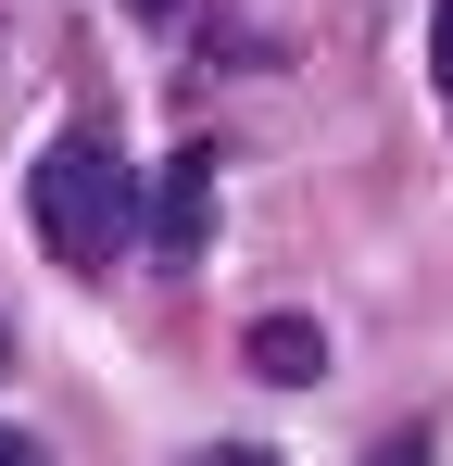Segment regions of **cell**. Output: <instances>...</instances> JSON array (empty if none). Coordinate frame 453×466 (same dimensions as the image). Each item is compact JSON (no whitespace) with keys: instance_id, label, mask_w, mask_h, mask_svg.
Segmentation results:
<instances>
[{"instance_id":"6da1fadb","label":"cell","mask_w":453,"mask_h":466,"mask_svg":"<svg viewBox=\"0 0 453 466\" xmlns=\"http://www.w3.org/2000/svg\"><path fill=\"white\" fill-rule=\"evenodd\" d=\"M25 228L51 265H114V239L139 228V164L114 152V139H51V152L25 164Z\"/></svg>"},{"instance_id":"7a4b0ae2","label":"cell","mask_w":453,"mask_h":466,"mask_svg":"<svg viewBox=\"0 0 453 466\" xmlns=\"http://www.w3.org/2000/svg\"><path fill=\"white\" fill-rule=\"evenodd\" d=\"M315 366H327V340H315V315H265V328H252V379L302 390Z\"/></svg>"},{"instance_id":"3957f363","label":"cell","mask_w":453,"mask_h":466,"mask_svg":"<svg viewBox=\"0 0 453 466\" xmlns=\"http://www.w3.org/2000/svg\"><path fill=\"white\" fill-rule=\"evenodd\" d=\"M202 189H215V177H202V152H176V177H164V252H176V265L202 252Z\"/></svg>"},{"instance_id":"277c9868","label":"cell","mask_w":453,"mask_h":466,"mask_svg":"<svg viewBox=\"0 0 453 466\" xmlns=\"http://www.w3.org/2000/svg\"><path fill=\"white\" fill-rule=\"evenodd\" d=\"M428 76H441V101H453V0L428 13Z\"/></svg>"},{"instance_id":"5b68a950","label":"cell","mask_w":453,"mask_h":466,"mask_svg":"<svg viewBox=\"0 0 453 466\" xmlns=\"http://www.w3.org/2000/svg\"><path fill=\"white\" fill-rule=\"evenodd\" d=\"M189 466H277V454H252V441H226V454H189Z\"/></svg>"},{"instance_id":"8992f818","label":"cell","mask_w":453,"mask_h":466,"mask_svg":"<svg viewBox=\"0 0 453 466\" xmlns=\"http://www.w3.org/2000/svg\"><path fill=\"white\" fill-rule=\"evenodd\" d=\"M0 466H38V441H25V429H0Z\"/></svg>"},{"instance_id":"52a82bcc","label":"cell","mask_w":453,"mask_h":466,"mask_svg":"<svg viewBox=\"0 0 453 466\" xmlns=\"http://www.w3.org/2000/svg\"><path fill=\"white\" fill-rule=\"evenodd\" d=\"M378 466H428V441H390V454H378Z\"/></svg>"},{"instance_id":"ba28073f","label":"cell","mask_w":453,"mask_h":466,"mask_svg":"<svg viewBox=\"0 0 453 466\" xmlns=\"http://www.w3.org/2000/svg\"><path fill=\"white\" fill-rule=\"evenodd\" d=\"M126 13H176V0H126Z\"/></svg>"},{"instance_id":"9c48e42d","label":"cell","mask_w":453,"mask_h":466,"mask_svg":"<svg viewBox=\"0 0 453 466\" xmlns=\"http://www.w3.org/2000/svg\"><path fill=\"white\" fill-rule=\"evenodd\" d=\"M0 353H13V340H0Z\"/></svg>"}]
</instances>
